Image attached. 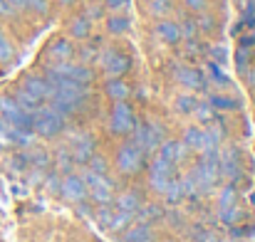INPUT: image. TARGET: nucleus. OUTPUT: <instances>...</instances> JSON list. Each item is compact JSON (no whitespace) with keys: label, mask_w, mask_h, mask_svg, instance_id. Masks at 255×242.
Wrapping results in <instances>:
<instances>
[{"label":"nucleus","mask_w":255,"mask_h":242,"mask_svg":"<svg viewBox=\"0 0 255 242\" xmlns=\"http://www.w3.org/2000/svg\"><path fill=\"white\" fill-rule=\"evenodd\" d=\"M35 126H37V131H40L42 136H55V134H60L62 126H65V114H62V109H57V106H42V109L37 111Z\"/></svg>","instance_id":"obj_1"},{"label":"nucleus","mask_w":255,"mask_h":242,"mask_svg":"<svg viewBox=\"0 0 255 242\" xmlns=\"http://www.w3.org/2000/svg\"><path fill=\"white\" fill-rule=\"evenodd\" d=\"M82 180H85V185H87V193H92V198H94L97 203H107V200H112V183L104 180L99 173L87 170Z\"/></svg>","instance_id":"obj_2"},{"label":"nucleus","mask_w":255,"mask_h":242,"mask_svg":"<svg viewBox=\"0 0 255 242\" xmlns=\"http://www.w3.org/2000/svg\"><path fill=\"white\" fill-rule=\"evenodd\" d=\"M60 193H62L67 200L80 203V200H85L87 185H85V180H82V178H77V175H67V178L60 183Z\"/></svg>","instance_id":"obj_3"},{"label":"nucleus","mask_w":255,"mask_h":242,"mask_svg":"<svg viewBox=\"0 0 255 242\" xmlns=\"http://www.w3.org/2000/svg\"><path fill=\"white\" fill-rule=\"evenodd\" d=\"M134 129V116H131V109L127 104H117L114 111H112V131L117 134H127Z\"/></svg>","instance_id":"obj_4"},{"label":"nucleus","mask_w":255,"mask_h":242,"mask_svg":"<svg viewBox=\"0 0 255 242\" xmlns=\"http://www.w3.org/2000/svg\"><path fill=\"white\" fill-rule=\"evenodd\" d=\"M117 163H119V168H122L124 173H134V170L141 165V149H139L136 144L124 146V149L119 151V156H117Z\"/></svg>","instance_id":"obj_5"},{"label":"nucleus","mask_w":255,"mask_h":242,"mask_svg":"<svg viewBox=\"0 0 255 242\" xmlns=\"http://www.w3.org/2000/svg\"><path fill=\"white\" fill-rule=\"evenodd\" d=\"M161 141V126L151 124V126H141L136 131V146L139 149H146V151H154Z\"/></svg>","instance_id":"obj_6"},{"label":"nucleus","mask_w":255,"mask_h":242,"mask_svg":"<svg viewBox=\"0 0 255 242\" xmlns=\"http://www.w3.org/2000/svg\"><path fill=\"white\" fill-rule=\"evenodd\" d=\"M218 175H226V178H238L241 175V165H238V154L236 151L218 154Z\"/></svg>","instance_id":"obj_7"},{"label":"nucleus","mask_w":255,"mask_h":242,"mask_svg":"<svg viewBox=\"0 0 255 242\" xmlns=\"http://www.w3.org/2000/svg\"><path fill=\"white\" fill-rule=\"evenodd\" d=\"M169 180H171V163L159 159V161L154 163V168H151V185L164 193V188L169 185Z\"/></svg>","instance_id":"obj_8"},{"label":"nucleus","mask_w":255,"mask_h":242,"mask_svg":"<svg viewBox=\"0 0 255 242\" xmlns=\"http://www.w3.org/2000/svg\"><path fill=\"white\" fill-rule=\"evenodd\" d=\"M70 144H72V154H75V161H87L89 154H92V139L87 134H75L70 136Z\"/></svg>","instance_id":"obj_9"},{"label":"nucleus","mask_w":255,"mask_h":242,"mask_svg":"<svg viewBox=\"0 0 255 242\" xmlns=\"http://www.w3.org/2000/svg\"><path fill=\"white\" fill-rule=\"evenodd\" d=\"M161 161L166 163H181L186 159V144H178V141H166L164 146H161V156H159Z\"/></svg>","instance_id":"obj_10"},{"label":"nucleus","mask_w":255,"mask_h":242,"mask_svg":"<svg viewBox=\"0 0 255 242\" xmlns=\"http://www.w3.org/2000/svg\"><path fill=\"white\" fill-rule=\"evenodd\" d=\"M102 65H104V70H107L109 75H122V72L129 67V62H127L119 52H104Z\"/></svg>","instance_id":"obj_11"},{"label":"nucleus","mask_w":255,"mask_h":242,"mask_svg":"<svg viewBox=\"0 0 255 242\" xmlns=\"http://www.w3.org/2000/svg\"><path fill=\"white\" fill-rule=\"evenodd\" d=\"M0 106H2V111L7 114V119H10V121H15L17 126H30V119L22 114V109H20L17 104H12V101L2 99V101H0Z\"/></svg>","instance_id":"obj_12"},{"label":"nucleus","mask_w":255,"mask_h":242,"mask_svg":"<svg viewBox=\"0 0 255 242\" xmlns=\"http://www.w3.org/2000/svg\"><path fill=\"white\" fill-rule=\"evenodd\" d=\"M186 149L206 151V131H201V129H188V131H186Z\"/></svg>","instance_id":"obj_13"},{"label":"nucleus","mask_w":255,"mask_h":242,"mask_svg":"<svg viewBox=\"0 0 255 242\" xmlns=\"http://www.w3.org/2000/svg\"><path fill=\"white\" fill-rule=\"evenodd\" d=\"M156 32L161 35L164 42H178V40H181V30H178V25H173V22H159Z\"/></svg>","instance_id":"obj_14"},{"label":"nucleus","mask_w":255,"mask_h":242,"mask_svg":"<svg viewBox=\"0 0 255 242\" xmlns=\"http://www.w3.org/2000/svg\"><path fill=\"white\" fill-rule=\"evenodd\" d=\"M117 203H119V210H122V213H127V215H131V213H134V210L139 208V195L129 190V193H122Z\"/></svg>","instance_id":"obj_15"},{"label":"nucleus","mask_w":255,"mask_h":242,"mask_svg":"<svg viewBox=\"0 0 255 242\" xmlns=\"http://www.w3.org/2000/svg\"><path fill=\"white\" fill-rule=\"evenodd\" d=\"M178 81L181 84H186V86H201L203 81H201V75L196 72V70H178Z\"/></svg>","instance_id":"obj_16"},{"label":"nucleus","mask_w":255,"mask_h":242,"mask_svg":"<svg viewBox=\"0 0 255 242\" xmlns=\"http://www.w3.org/2000/svg\"><path fill=\"white\" fill-rule=\"evenodd\" d=\"M25 89H27V94H32L35 99L47 96V81H42V80H27Z\"/></svg>","instance_id":"obj_17"},{"label":"nucleus","mask_w":255,"mask_h":242,"mask_svg":"<svg viewBox=\"0 0 255 242\" xmlns=\"http://www.w3.org/2000/svg\"><path fill=\"white\" fill-rule=\"evenodd\" d=\"M50 55L57 60V62H65L70 55H72V47H70V42H65V40H60L52 50H50Z\"/></svg>","instance_id":"obj_18"},{"label":"nucleus","mask_w":255,"mask_h":242,"mask_svg":"<svg viewBox=\"0 0 255 242\" xmlns=\"http://www.w3.org/2000/svg\"><path fill=\"white\" fill-rule=\"evenodd\" d=\"M107 94H109L112 99H119V101H122V99L129 94V89H127V84H122V81H109Z\"/></svg>","instance_id":"obj_19"},{"label":"nucleus","mask_w":255,"mask_h":242,"mask_svg":"<svg viewBox=\"0 0 255 242\" xmlns=\"http://www.w3.org/2000/svg\"><path fill=\"white\" fill-rule=\"evenodd\" d=\"M164 193H166V198H169L171 203H178V200L183 198V188H181V183H176V180H169V185L164 188Z\"/></svg>","instance_id":"obj_20"},{"label":"nucleus","mask_w":255,"mask_h":242,"mask_svg":"<svg viewBox=\"0 0 255 242\" xmlns=\"http://www.w3.org/2000/svg\"><path fill=\"white\" fill-rule=\"evenodd\" d=\"M176 106H178V111H183V114H191V111L196 109V99H193L191 94H183V96L176 101Z\"/></svg>","instance_id":"obj_21"},{"label":"nucleus","mask_w":255,"mask_h":242,"mask_svg":"<svg viewBox=\"0 0 255 242\" xmlns=\"http://www.w3.org/2000/svg\"><path fill=\"white\" fill-rule=\"evenodd\" d=\"M149 238V230L146 228H136V230H131L127 238H124V242H141Z\"/></svg>","instance_id":"obj_22"},{"label":"nucleus","mask_w":255,"mask_h":242,"mask_svg":"<svg viewBox=\"0 0 255 242\" xmlns=\"http://www.w3.org/2000/svg\"><path fill=\"white\" fill-rule=\"evenodd\" d=\"M233 200H236V193H233V188H226V190L221 193V210H226V208H233Z\"/></svg>","instance_id":"obj_23"},{"label":"nucleus","mask_w":255,"mask_h":242,"mask_svg":"<svg viewBox=\"0 0 255 242\" xmlns=\"http://www.w3.org/2000/svg\"><path fill=\"white\" fill-rule=\"evenodd\" d=\"M20 104L27 109V111H32V109H37V99L32 96V94H27V91H20Z\"/></svg>","instance_id":"obj_24"},{"label":"nucleus","mask_w":255,"mask_h":242,"mask_svg":"<svg viewBox=\"0 0 255 242\" xmlns=\"http://www.w3.org/2000/svg\"><path fill=\"white\" fill-rule=\"evenodd\" d=\"M129 27V22L124 20V17H114V20H109V30L112 32H124Z\"/></svg>","instance_id":"obj_25"},{"label":"nucleus","mask_w":255,"mask_h":242,"mask_svg":"<svg viewBox=\"0 0 255 242\" xmlns=\"http://www.w3.org/2000/svg\"><path fill=\"white\" fill-rule=\"evenodd\" d=\"M72 35H75V37H85L87 35V20H77V22L72 25Z\"/></svg>","instance_id":"obj_26"},{"label":"nucleus","mask_w":255,"mask_h":242,"mask_svg":"<svg viewBox=\"0 0 255 242\" xmlns=\"http://www.w3.org/2000/svg\"><path fill=\"white\" fill-rule=\"evenodd\" d=\"M104 165H107V163H104V159L92 156V170H94V173H99V175H102V173H104Z\"/></svg>","instance_id":"obj_27"},{"label":"nucleus","mask_w":255,"mask_h":242,"mask_svg":"<svg viewBox=\"0 0 255 242\" xmlns=\"http://www.w3.org/2000/svg\"><path fill=\"white\" fill-rule=\"evenodd\" d=\"M10 57V45L5 42V37L0 35V60H7Z\"/></svg>","instance_id":"obj_28"},{"label":"nucleus","mask_w":255,"mask_h":242,"mask_svg":"<svg viewBox=\"0 0 255 242\" xmlns=\"http://www.w3.org/2000/svg\"><path fill=\"white\" fill-rule=\"evenodd\" d=\"M198 119L201 121H208L211 119V109L208 106H198Z\"/></svg>","instance_id":"obj_29"},{"label":"nucleus","mask_w":255,"mask_h":242,"mask_svg":"<svg viewBox=\"0 0 255 242\" xmlns=\"http://www.w3.org/2000/svg\"><path fill=\"white\" fill-rule=\"evenodd\" d=\"M35 163H37V165H45V163H47V154H45V151H37V154H35Z\"/></svg>","instance_id":"obj_30"},{"label":"nucleus","mask_w":255,"mask_h":242,"mask_svg":"<svg viewBox=\"0 0 255 242\" xmlns=\"http://www.w3.org/2000/svg\"><path fill=\"white\" fill-rule=\"evenodd\" d=\"M151 7H154V12H164V10H166V5H164L161 0H154V2H151Z\"/></svg>","instance_id":"obj_31"},{"label":"nucleus","mask_w":255,"mask_h":242,"mask_svg":"<svg viewBox=\"0 0 255 242\" xmlns=\"http://www.w3.org/2000/svg\"><path fill=\"white\" fill-rule=\"evenodd\" d=\"M186 2H188L191 7H203V5H206V0H186Z\"/></svg>","instance_id":"obj_32"},{"label":"nucleus","mask_w":255,"mask_h":242,"mask_svg":"<svg viewBox=\"0 0 255 242\" xmlns=\"http://www.w3.org/2000/svg\"><path fill=\"white\" fill-rule=\"evenodd\" d=\"M47 185H50V190H57V188H60V183H57L55 178H50V180H47Z\"/></svg>","instance_id":"obj_33"},{"label":"nucleus","mask_w":255,"mask_h":242,"mask_svg":"<svg viewBox=\"0 0 255 242\" xmlns=\"http://www.w3.org/2000/svg\"><path fill=\"white\" fill-rule=\"evenodd\" d=\"M107 2H109V5H112V7H119V5H124V2H127V0H107Z\"/></svg>","instance_id":"obj_34"},{"label":"nucleus","mask_w":255,"mask_h":242,"mask_svg":"<svg viewBox=\"0 0 255 242\" xmlns=\"http://www.w3.org/2000/svg\"><path fill=\"white\" fill-rule=\"evenodd\" d=\"M0 12H7V5H5L2 0H0Z\"/></svg>","instance_id":"obj_35"},{"label":"nucleus","mask_w":255,"mask_h":242,"mask_svg":"<svg viewBox=\"0 0 255 242\" xmlns=\"http://www.w3.org/2000/svg\"><path fill=\"white\" fill-rule=\"evenodd\" d=\"M10 2H15V5H22V2H25V0H10Z\"/></svg>","instance_id":"obj_36"}]
</instances>
